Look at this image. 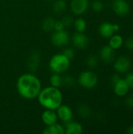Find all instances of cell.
Listing matches in <instances>:
<instances>
[{
    "instance_id": "cell-8",
    "label": "cell",
    "mask_w": 133,
    "mask_h": 134,
    "mask_svg": "<svg viewBox=\"0 0 133 134\" xmlns=\"http://www.w3.org/2000/svg\"><path fill=\"white\" fill-rule=\"evenodd\" d=\"M89 5V0H71V9L75 15H82L86 12Z\"/></svg>"
},
{
    "instance_id": "cell-21",
    "label": "cell",
    "mask_w": 133,
    "mask_h": 134,
    "mask_svg": "<svg viewBox=\"0 0 133 134\" xmlns=\"http://www.w3.org/2000/svg\"><path fill=\"white\" fill-rule=\"evenodd\" d=\"M49 83L50 86H54V87H60L63 85V78L60 75V74L57 73H53L50 77H49Z\"/></svg>"
},
{
    "instance_id": "cell-25",
    "label": "cell",
    "mask_w": 133,
    "mask_h": 134,
    "mask_svg": "<svg viewBox=\"0 0 133 134\" xmlns=\"http://www.w3.org/2000/svg\"><path fill=\"white\" fill-rule=\"evenodd\" d=\"M86 64L89 68H96L98 64V58L95 55L90 54L86 58Z\"/></svg>"
},
{
    "instance_id": "cell-7",
    "label": "cell",
    "mask_w": 133,
    "mask_h": 134,
    "mask_svg": "<svg viewBox=\"0 0 133 134\" xmlns=\"http://www.w3.org/2000/svg\"><path fill=\"white\" fill-rule=\"evenodd\" d=\"M56 112L57 115V117L60 120H61L63 122H67L72 120L73 119V111L72 109L68 106L65 104H60L56 109Z\"/></svg>"
},
{
    "instance_id": "cell-10",
    "label": "cell",
    "mask_w": 133,
    "mask_h": 134,
    "mask_svg": "<svg viewBox=\"0 0 133 134\" xmlns=\"http://www.w3.org/2000/svg\"><path fill=\"white\" fill-rule=\"evenodd\" d=\"M120 27L118 24H113L111 23H103L99 27V32L101 36L104 38H110L111 37L114 32L119 30Z\"/></svg>"
},
{
    "instance_id": "cell-22",
    "label": "cell",
    "mask_w": 133,
    "mask_h": 134,
    "mask_svg": "<svg viewBox=\"0 0 133 134\" xmlns=\"http://www.w3.org/2000/svg\"><path fill=\"white\" fill-rule=\"evenodd\" d=\"M73 26L74 27V29L76 30V31L78 32H84L86 29L87 27V24L85 19L83 18H78L76 20H74Z\"/></svg>"
},
{
    "instance_id": "cell-15",
    "label": "cell",
    "mask_w": 133,
    "mask_h": 134,
    "mask_svg": "<svg viewBox=\"0 0 133 134\" xmlns=\"http://www.w3.org/2000/svg\"><path fill=\"white\" fill-rule=\"evenodd\" d=\"M129 86L125 79H120L116 83L114 84V91L116 95L119 97H122L127 94L129 91Z\"/></svg>"
},
{
    "instance_id": "cell-18",
    "label": "cell",
    "mask_w": 133,
    "mask_h": 134,
    "mask_svg": "<svg viewBox=\"0 0 133 134\" xmlns=\"http://www.w3.org/2000/svg\"><path fill=\"white\" fill-rule=\"evenodd\" d=\"M56 20L52 16H47L45 17L42 22V28L45 32H51L54 29V24H55Z\"/></svg>"
},
{
    "instance_id": "cell-27",
    "label": "cell",
    "mask_w": 133,
    "mask_h": 134,
    "mask_svg": "<svg viewBox=\"0 0 133 134\" xmlns=\"http://www.w3.org/2000/svg\"><path fill=\"white\" fill-rule=\"evenodd\" d=\"M65 57H67L70 60H73L75 57V52L74 50L72 49V48H70V47H67V48H65L62 53Z\"/></svg>"
},
{
    "instance_id": "cell-16",
    "label": "cell",
    "mask_w": 133,
    "mask_h": 134,
    "mask_svg": "<svg viewBox=\"0 0 133 134\" xmlns=\"http://www.w3.org/2000/svg\"><path fill=\"white\" fill-rule=\"evenodd\" d=\"M100 58L106 63H109L113 60L114 57V49L111 48L110 46H104L100 49Z\"/></svg>"
},
{
    "instance_id": "cell-35",
    "label": "cell",
    "mask_w": 133,
    "mask_h": 134,
    "mask_svg": "<svg viewBox=\"0 0 133 134\" xmlns=\"http://www.w3.org/2000/svg\"><path fill=\"white\" fill-rule=\"evenodd\" d=\"M46 1H49L50 2V1H53V0H46Z\"/></svg>"
},
{
    "instance_id": "cell-23",
    "label": "cell",
    "mask_w": 133,
    "mask_h": 134,
    "mask_svg": "<svg viewBox=\"0 0 133 134\" xmlns=\"http://www.w3.org/2000/svg\"><path fill=\"white\" fill-rule=\"evenodd\" d=\"M78 112L79 115L84 119H87V118L90 117V115L92 114V111H91L90 108L86 104H81L78 108Z\"/></svg>"
},
{
    "instance_id": "cell-26",
    "label": "cell",
    "mask_w": 133,
    "mask_h": 134,
    "mask_svg": "<svg viewBox=\"0 0 133 134\" xmlns=\"http://www.w3.org/2000/svg\"><path fill=\"white\" fill-rule=\"evenodd\" d=\"M92 9L95 12H100L103 9V4L100 0H95L92 2Z\"/></svg>"
},
{
    "instance_id": "cell-9",
    "label": "cell",
    "mask_w": 133,
    "mask_h": 134,
    "mask_svg": "<svg viewBox=\"0 0 133 134\" xmlns=\"http://www.w3.org/2000/svg\"><path fill=\"white\" fill-rule=\"evenodd\" d=\"M41 62V54L38 51L34 50L31 53L30 56L27 59V68L30 72H35L40 64Z\"/></svg>"
},
{
    "instance_id": "cell-12",
    "label": "cell",
    "mask_w": 133,
    "mask_h": 134,
    "mask_svg": "<svg viewBox=\"0 0 133 134\" xmlns=\"http://www.w3.org/2000/svg\"><path fill=\"white\" fill-rule=\"evenodd\" d=\"M114 13L119 16H124L129 12V5L125 0H115L113 3Z\"/></svg>"
},
{
    "instance_id": "cell-11",
    "label": "cell",
    "mask_w": 133,
    "mask_h": 134,
    "mask_svg": "<svg viewBox=\"0 0 133 134\" xmlns=\"http://www.w3.org/2000/svg\"><path fill=\"white\" fill-rule=\"evenodd\" d=\"M42 121L45 126H50L57 122L58 117L55 110L45 109L42 114Z\"/></svg>"
},
{
    "instance_id": "cell-29",
    "label": "cell",
    "mask_w": 133,
    "mask_h": 134,
    "mask_svg": "<svg viewBox=\"0 0 133 134\" xmlns=\"http://www.w3.org/2000/svg\"><path fill=\"white\" fill-rule=\"evenodd\" d=\"M65 29V26L63 23L62 20H56L55 21V24H54V29L53 31H62Z\"/></svg>"
},
{
    "instance_id": "cell-17",
    "label": "cell",
    "mask_w": 133,
    "mask_h": 134,
    "mask_svg": "<svg viewBox=\"0 0 133 134\" xmlns=\"http://www.w3.org/2000/svg\"><path fill=\"white\" fill-rule=\"evenodd\" d=\"M43 134H65L64 127L56 122L50 126H46V127L42 131Z\"/></svg>"
},
{
    "instance_id": "cell-19",
    "label": "cell",
    "mask_w": 133,
    "mask_h": 134,
    "mask_svg": "<svg viewBox=\"0 0 133 134\" xmlns=\"http://www.w3.org/2000/svg\"><path fill=\"white\" fill-rule=\"evenodd\" d=\"M67 9V3L64 0H55L53 4V10L56 14L63 13Z\"/></svg>"
},
{
    "instance_id": "cell-24",
    "label": "cell",
    "mask_w": 133,
    "mask_h": 134,
    "mask_svg": "<svg viewBox=\"0 0 133 134\" xmlns=\"http://www.w3.org/2000/svg\"><path fill=\"white\" fill-rule=\"evenodd\" d=\"M62 78H63V85L68 86V87H71V86H74L76 81H75V78L73 75H66Z\"/></svg>"
},
{
    "instance_id": "cell-4",
    "label": "cell",
    "mask_w": 133,
    "mask_h": 134,
    "mask_svg": "<svg viewBox=\"0 0 133 134\" xmlns=\"http://www.w3.org/2000/svg\"><path fill=\"white\" fill-rule=\"evenodd\" d=\"M78 84L85 89H92L98 83V76L92 71H85L82 72L78 79Z\"/></svg>"
},
{
    "instance_id": "cell-28",
    "label": "cell",
    "mask_w": 133,
    "mask_h": 134,
    "mask_svg": "<svg viewBox=\"0 0 133 134\" xmlns=\"http://www.w3.org/2000/svg\"><path fill=\"white\" fill-rule=\"evenodd\" d=\"M65 27H71V26H73V24H74V18L70 16V15H67V16H64L63 20H62Z\"/></svg>"
},
{
    "instance_id": "cell-20",
    "label": "cell",
    "mask_w": 133,
    "mask_h": 134,
    "mask_svg": "<svg viewBox=\"0 0 133 134\" xmlns=\"http://www.w3.org/2000/svg\"><path fill=\"white\" fill-rule=\"evenodd\" d=\"M123 43V38L121 35H112L109 42V46L113 48L114 49H119Z\"/></svg>"
},
{
    "instance_id": "cell-5",
    "label": "cell",
    "mask_w": 133,
    "mask_h": 134,
    "mask_svg": "<svg viewBox=\"0 0 133 134\" xmlns=\"http://www.w3.org/2000/svg\"><path fill=\"white\" fill-rule=\"evenodd\" d=\"M51 42L55 46H65L70 42L69 34L65 29L58 31H54V32L51 35Z\"/></svg>"
},
{
    "instance_id": "cell-14",
    "label": "cell",
    "mask_w": 133,
    "mask_h": 134,
    "mask_svg": "<svg viewBox=\"0 0 133 134\" xmlns=\"http://www.w3.org/2000/svg\"><path fill=\"white\" fill-rule=\"evenodd\" d=\"M64 132L65 134H81L83 132V127L79 122L71 120L66 122Z\"/></svg>"
},
{
    "instance_id": "cell-1",
    "label": "cell",
    "mask_w": 133,
    "mask_h": 134,
    "mask_svg": "<svg viewBox=\"0 0 133 134\" xmlns=\"http://www.w3.org/2000/svg\"><path fill=\"white\" fill-rule=\"evenodd\" d=\"M16 90L20 96L26 100L37 98L42 90L41 81L31 72L23 74L17 79Z\"/></svg>"
},
{
    "instance_id": "cell-34",
    "label": "cell",
    "mask_w": 133,
    "mask_h": 134,
    "mask_svg": "<svg viewBox=\"0 0 133 134\" xmlns=\"http://www.w3.org/2000/svg\"><path fill=\"white\" fill-rule=\"evenodd\" d=\"M128 133L130 134H133V126H130L128 130Z\"/></svg>"
},
{
    "instance_id": "cell-2",
    "label": "cell",
    "mask_w": 133,
    "mask_h": 134,
    "mask_svg": "<svg viewBox=\"0 0 133 134\" xmlns=\"http://www.w3.org/2000/svg\"><path fill=\"white\" fill-rule=\"evenodd\" d=\"M37 98L40 105L44 108L55 111L63 102L62 92L59 88L52 86L42 89Z\"/></svg>"
},
{
    "instance_id": "cell-32",
    "label": "cell",
    "mask_w": 133,
    "mask_h": 134,
    "mask_svg": "<svg viewBox=\"0 0 133 134\" xmlns=\"http://www.w3.org/2000/svg\"><path fill=\"white\" fill-rule=\"evenodd\" d=\"M125 104L129 108H133V95L127 98V100L125 101Z\"/></svg>"
},
{
    "instance_id": "cell-3",
    "label": "cell",
    "mask_w": 133,
    "mask_h": 134,
    "mask_svg": "<svg viewBox=\"0 0 133 134\" xmlns=\"http://www.w3.org/2000/svg\"><path fill=\"white\" fill-rule=\"evenodd\" d=\"M71 64V60L63 53H57L53 56L49 60V66L53 73L63 74L66 72Z\"/></svg>"
},
{
    "instance_id": "cell-30",
    "label": "cell",
    "mask_w": 133,
    "mask_h": 134,
    "mask_svg": "<svg viewBox=\"0 0 133 134\" xmlns=\"http://www.w3.org/2000/svg\"><path fill=\"white\" fill-rule=\"evenodd\" d=\"M126 82L129 85V86L130 88H132L133 89V72L132 73H129L128 75H127V78H126Z\"/></svg>"
},
{
    "instance_id": "cell-6",
    "label": "cell",
    "mask_w": 133,
    "mask_h": 134,
    "mask_svg": "<svg viewBox=\"0 0 133 134\" xmlns=\"http://www.w3.org/2000/svg\"><path fill=\"white\" fill-rule=\"evenodd\" d=\"M71 42H72L73 46L75 48L78 49H84L87 48L89 40V38L83 32L76 31L72 35Z\"/></svg>"
},
{
    "instance_id": "cell-13",
    "label": "cell",
    "mask_w": 133,
    "mask_h": 134,
    "mask_svg": "<svg viewBox=\"0 0 133 134\" xmlns=\"http://www.w3.org/2000/svg\"><path fill=\"white\" fill-rule=\"evenodd\" d=\"M114 69L121 73L127 71L131 67V60L127 57H120L114 64Z\"/></svg>"
},
{
    "instance_id": "cell-33",
    "label": "cell",
    "mask_w": 133,
    "mask_h": 134,
    "mask_svg": "<svg viewBox=\"0 0 133 134\" xmlns=\"http://www.w3.org/2000/svg\"><path fill=\"white\" fill-rule=\"evenodd\" d=\"M119 79H120V76H119L118 75H114L112 76V78H111V82H112L113 85H114V83H116Z\"/></svg>"
},
{
    "instance_id": "cell-31",
    "label": "cell",
    "mask_w": 133,
    "mask_h": 134,
    "mask_svg": "<svg viewBox=\"0 0 133 134\" xmlns=\"http://www.w3.org/2000/svg\"><path fill=\"white\" fill-rule=\"evenodd\" d=\"M125 44H126V46H127L128 49H131V50H133V36L129 38L126 40Z\"/></svg>"
}]
</instances>
